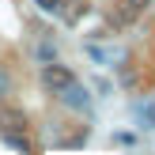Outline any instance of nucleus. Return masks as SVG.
Instances as JSON below:
<instances>
[{"mask_svg": "<svg viewBox=\"0 0 155 155\" xmlns=\"http://www.w3.org/2000/svg\"><path fill=\"white\" fill-rule=\"evenodd\" d=\"M27 129H30V125H27V117H23L19 110H4V114H0V136H4V144L15 148V151H23V155L30 151Z\"/></svg>", "mask_w": 155, "mask_h": 155, "instance_id": "obj_1", "label": "nucleus"}, {"mask_svg": "<svg viewBox=\"0 0 155 155\" xmlns=\"http://www.w3.org/2000/svg\"><path fill=\"white\" fill-rule=\"evenodd\" d=\"M68 83H72V72H68V64L45 61V68H42V87H45V91H64Z\"/></svg>", "mask_w": 155, "mask_h": 155, "instance_id": "obj_2", "label": "nucleus"}, {"mask_svg": "<svg viewBox=\"0 0 155 155\" xmlns=\"http://www.w3.org/2000/svg\"><path fill=\"white\" fill-rule=\"evenodd\" d=\"M57 95L64 98V106H72V110H87V106H91V95H87V87H80L76 80L68 83L64 91H57Z\"/></svg>", "mask_w": 155, "mask_h": 155, "instance_id": "obj_3", "label": "nucleus"}, {"mask_svg": "<svg viewBox=\"0 0 155 155\" xmlns=\"http://www.w3.org/2000/svg\"><path fill=\"white\" fill-rule=\"evenodd\" d=\"M38 8H42V12H61V4H64V0H34Z\"/></svg>", "mask_w": 155, "mask_h": 155, "instance_id": "obj_4", "label": "nucleus"}, {"mask_svg": "<svg viewBox=\"0 0 155 155\" xmlns=\"http://www.w3.org/2000/svg\"><path fill=\"white\" fill-rule=\"evenodd\" d=\"M140 117L148 121V129H155V102H151V106H144V110H140Z\"/></svg>", "mask_w": 155, "mask_h": 155, "instance_id": "obj_5", "label": "nucleus"}, {"mask_svg": "<svg viewBox=\"0 0 155 155\" xmlns=\"http://www.w3.org/2000/svg\"><path fill=\"white\" fill-rule=\"evenodd\" d=\"M8 91H12V76H8V72H4V68H0V98H4V95H8Z\"/></svg>", "mask_w": 155, "mask_h": 155, "instance_id": "obj_6", "label": "nucleus"}, {"mask_svg": "<svg viewBox=\"0 0 155 155\" xmlns=\"http://www.w3.org/2000/svg\"><path fill=\"white\" fill-rule=\"evenodd\" d=\"M148 4H151V0H125V8H129V12H144Z\"/></svg>", "mask_w": 155, "mask_h": 155, "instance_id": "obj_7", "label": "nucleus"}]
</instances>
